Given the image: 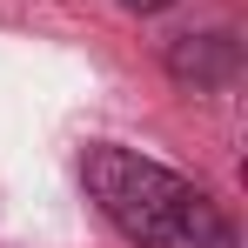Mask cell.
<instances>
[{
    "label": "cell",
    "mask_w": 248,
    "mask_h": 248,
    "mask_svg": "<svg viewBox=\"0 0 248 248\" xmlns=\"http://www.w3.org/2000/svg\"><path fill=\"white\" fill-rule=\"evenodd\" d=\"M168 67H174L181 81H195V87H221L235 74V41H228V34H188V41H174Z\"/></svg>",
    "instance_id": "obj_2"
},
{
    "label": "cell",
    "mask_w": 248,
    "mask_h": 248,
    "mask_svg": "<svg viewBox=\"0 0 248 248\" xmlns=\"http://www.w3.org/2000/svg\"><path fill=\"white\" fill-rule=\"evenodd\" d=\"M87 195L101 202V215L121 228L134 248H235L228 215L208 202V188H195L188 174L148 161L134 148H87Z\"/></svg>",
    "instance_id": "obj_1"
},
{
    "label": "cell",
    "mask_w": 248,
    "mask_h": 248,
    "mask_svg": "<svg viewBox=\"0 0 248 248\" xmlns=\"http://www.w3.org/2000/svg\"><path fill=\"white\" fill-rule=\"evenodd\" d=\"M121 7H134V14H161L168 0H121Z\"/></svg>",
    "instance_id": "obj_3"
}]
</instances>
